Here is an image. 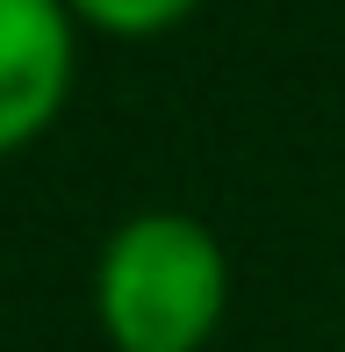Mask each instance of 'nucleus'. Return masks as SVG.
Segmentation results:
<instances>
[{"label": "nucleus", "instance_id": "1", "mask_svg": "<svg viewBox=\"0 0 345 352\" xmlns=\"http://www.w3.org/2000/svg\"><path fill=\"white\" fill-rule=\"evenodd\" d=\"M230 309V259L187 209H137L93 259V316L115 352H201Z\"/></svg>", "mask_w": 345, "mask_h": 352}, {"label": "nucleus", "instance_id": "2", "mask_svg": "<svg viewBox=\"0 0 345 352\" xmlns=\"http://www.w3.org/2000/svg\"><path fill=\"white\" fill-rule=\"evenodd\" d=\"M80 72V14L65 0H0V158L65 116Z\"/></svg>", "mask_w": 345, "mask_h": 352}, {"label": "nucleus", "instance_id": "3", "mask_svg": "<svg viewBox=\"0 0 345 352\" xmlns=\"http://www.w3.org/2000/svg\"><path fill=\"white\" fill-rule=\"evenodd\" d=\"M65 8L101 36H159V29L187 22L201 0H65Z\"/></svg>", "mask_w": 345, "mask_h": 352}]
</instances>
